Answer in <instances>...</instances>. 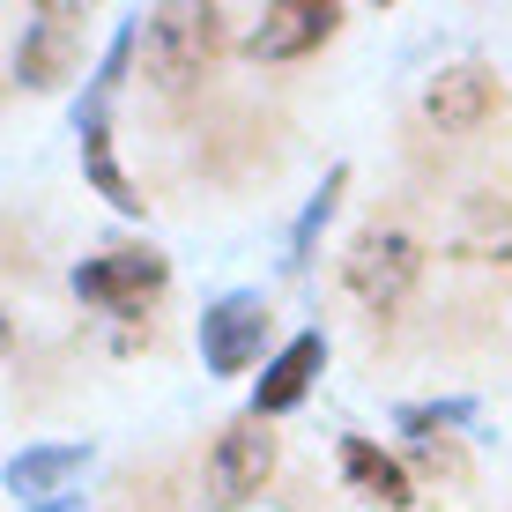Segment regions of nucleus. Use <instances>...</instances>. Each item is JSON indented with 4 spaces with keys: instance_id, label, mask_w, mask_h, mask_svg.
Instances as JSON below:
<instances>
[{
    "instance_id": "nucleus-6",
    "label": "nucleus",
    "mask_w": 512,
    "mask_h": 512,
    "mask_svg": "<svg viewBox=\"0 0 512 512\" xmlns=\"http://www.w3.org/2000/svg\"><path fill=\"white\" fill-rule=\"evenodd\" d=\"M82 60V8H38L23 30V45H15V82L23 90H52V82H67Z\"/></svg>"
},
{
    "instance_id": "nucleus-7",
    "label": "nucleus",
    "mask_w": 512,
    "mask_h": 512,
    "mask_svg": "<svg viewBox=\"0 0 512 512\" xmlns=\"http://www.w3.org/2000/svg\"><path fill=\"white\" fill-rule=\"evenodd\" d=\"M275 475V438L260 416H238L231 431L216 438V461H208V490H216V505H245L260 498V483Z\"/></svg>"
},
{
    "instance_id": "nucleus-3",
    "label": "nucleus",
    "mask_w": 512,
    "mask_h": 512,
    "mask_svg": "<svg viewBox=\"0 0 512 512\" xmlns=\"http://www.w3.org/2000/svg\"><path fill=\"white\" fill-rule=\"evenodd\" d=\"M342 275H349V290H357L372 312H394L401 297L416 290V275H423V245L409 231H394V223H372V231L349 238Z\"/></svg>"
},
{
    "instance_id": "nucleus-8",
    "label": "nucleus",
    "mask_w": 512,
    "mask_h": 512,
    "mask_svg": "<svg viewBox=\"0 0 512 512\" xmlns=\"http://www.w3.org/2000/svg\"><path fill=\"white\" fill-rule=\"evenodd\" d=\"M320 364H327V342H320V334H297V342H282L275 357H268V372H260V386H253V416L297 409V401L312 394V379H320Z\"/></svg>"
},
{
    "instance_id": "nucleus-12",
    "label": "nucleus",
    "mask_w": 512,
    "mask_h": 512,
    "mask_svg": "<svg viewBox=\"0 0 512 512\" xmlns=\"http://www.w3.org/2000/svg\"><path fill=\"white\" fill-rule=\"evenodd\" d=\"M453 253L461 260H512V201H468L461 208V223H453Z\"/></svg>"
},
{
    "instance_id": "nucleus-2",
    "label": "nucleus",
    "mask_w": 512,
    "mask_h": 512,
    "mask_svg": "<svg viewBox=\"0 0 512 512\" xmlns=\"http://www.w3.org/2000/svg\"><path fill=\"white\" fill-rule=\"evenodd\" d=\"M164 253H149V245H112V253H97V260H82L75 268V297L82 305H97V312H112V320H141V312L164 297Z\"/></svg>"
},
{
    "instance_id": "nucleus-14",
    "label": "nucleus",
    "mask_w": 512,
    "mask_h": 512,
    "mask_svg": "<svg viewBox=\"0 0 512 512\" xmlns=\"http://www.w3.org/2000/svg\"><path fill=\"white\" fill-rule=\"evenodd\" d=\"M453 423H468V401H431V409H401V431H409V438H438V431H453Z\"/></svg>"
},
{
    "instance_id": "nucleus-4",
    "label": "nucleus",
    "mask_w": 512,
    "mask_h": 512,
    "mask_svg": "<svg viewBox=\"0 0 512 512\" xmlns=\"http://www.w3.org/2000/svg\"><path fill=\"white\" fill-rule=\"evenodd\" d=\"M260 349H268V297L260 290H231V297H216V305L201 312V364L216 379L253 372Z\"/></svg>"
},
{
    "instance_id": "nucleus-5",
    "label": "nucleus",
    "mask_w": 512,
    "mask_h": 512,
    "mask_svg": "<svg viewBox=\"0 0 512 512\" xmlns=\"http://www.w3.org/2000/svg\"><path fill=\"white\" fill-rule=\"evenodd\" d=\"M334 23H342V8L334 0H275V8H260L253 23H245V52L253 60H305V52H320L334 38Z\"/></svg>"
},
{
    "instance_id": "nucleus-15",
    "label": "nucleus",
    "mask_w": 512,
    "mask_h": 512,
    "mask_svg": "<svg viewBox=\"0 0 512 512\" xmlns=\"http://www.w3.org/2000/svg\"><path fill=\"white\" fill-rule=\"evenodd\" d=\"M30 512H82V498H52V505H30Z\"/></svg>"
},
{
    "instance_id": "nucleus-10",
    "label": "nucleus",
    "mask_w": 512,
    "mask_h": 512,
    "mask_svg": "<svg viewBox=\"0 0 512 512\" xmlns=\"http://www.w3.org/2000/svg\"><path fill=\"white\" fill-rule=\"evenodd\" d=\"M490 104H498V75H490V67H446V75L423 90V112H431L438 127H453V134L483 127Z\"/></svg>"
},
{
    "instance_id": "nucleus-11",
    "label": "nucleus",
    "mask_w": 512,
    "mask_h": 512,
    "mask_svg": "<svg viewBox=\"0 0 512 512\" xmlns=\"http://www.w3.org/2000/svg\"><path fill=\"white\" fill-rule=\"evenodd\" d=\"M342 475H349V490H357V498H372V505H386V512H409V505H416L409 468H401L394 453H379L372 438H342Z\"/></svg>"
},
{
    "instance_id": "nucleus-1",
    "label": "nucleus",
    "mask_w": 512,
    "mask_h": 512,
    "mask_svg": "<svg viewBox=\"0 0 512 512\" xmlns=\"http://www.w3.org/2000/svg\"><path fill=\"white\" fill-rule=\"evenodd\" d=\"M216 23H223L216 8H156V15H141V67H149V82L193 90L201 67L216 60V38H223Z\"/></svg>"
},
{
    "instance_id": "nucleus-13",
    "label": "nucleus",
    "mask_w": 512,
    "mask_h": 512,
    "mask_svg": "<svg viewBox=\"0 0 512 512\" xmlns=\"http://www.w3.org/2000/svg\"><path fill=\"white\" fill-rule=\"evenodd\" d=\"M342 186H349V171H327V179H320L312 208L297 216V231H290V268H305V260H312V238L327 231V216H334V201H342Z\"/></svg>"
},
{
    "instance_id": "nucleus-9",
    "label": "nucleus",
    "mask_w": 512,
    "mask_h": 512,
    "mask_svg": "<svg viewBox=\"0 0 512 512\" xmlns=\"http://www.w3.org/2000/svg\"><path fill=\"white\" fill-rule=\"evenodd\" d=\"M90 468V446H82V438H67V446H30V453H15L8 461V498L15 505H52L60 498V483L67 475H82Z\"/></svg>"
}]
</instances>
